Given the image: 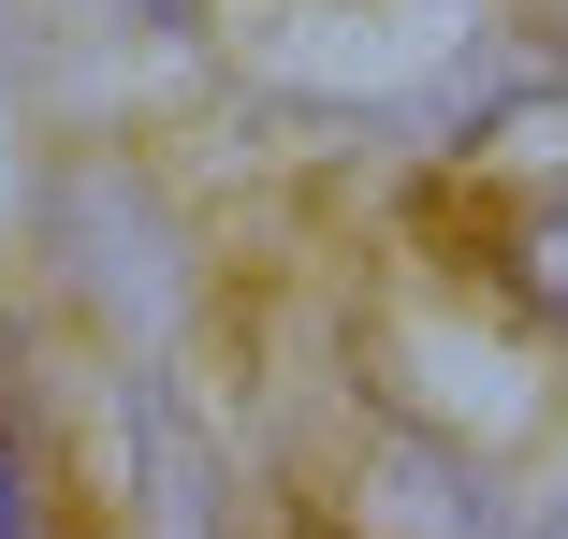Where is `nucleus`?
Here are the masks:
<instances>
[{
  "label": "nucleus",
  "mask_w": 568,
  "mask_h": 539,
  "mask_svg": "<svg viewBox=\"0 0 568 539\" xmlns=\"http://www.w3.org/2000/svg\"><path fill=\"white\" fill-rule=\"evenodd\" d=\"M496 277H510V306H539V321H568V190H539V204H510V234H496Z\"/></svg>",
  "instance_id": "f257e3e1"
},
{
  "label": "nucleus",
  "mask_w": 568,
  "mask_h": 539,
  "mask_svg": "<svg viewBox=\"0 0 568 539\" xmlns=\"http://www.w3.org/2000/svg\"><path fill=\"white\" fill-rule=\"evenodd\" d=\"M525 30H539V44H554V59H568V0H525Z\"/></svg>",
  "instance_id": "f03ea898"
},
{
  "label": "nucleus",
  "mask_w": 568,
  "mask_h": 539,
  "mask_svg": "<svg viewBox=\"0 0 568 539\" xmlns=\"http://www.w3.org/2000/svg\"><path fill=\"white\" fill-rule=\"evenodd\" d=\"M554 539H568V525H554Z\"/></svg>",
  "instance_id": "7ed1b4c3"
}]
</instances>
